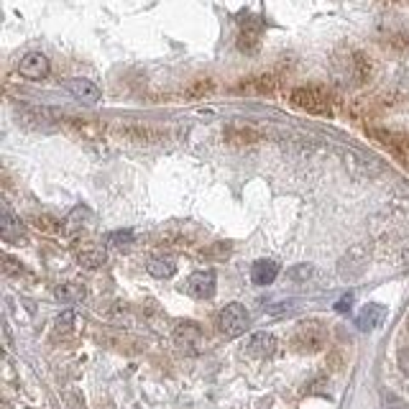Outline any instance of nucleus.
Here are the masks:
<instances>
[{"label":"nucleus","mask_w":409,"mask_h":409,"mask_svg":"<svg viewBox=\"0 0 409 409\" xmlns=\"http://www.w3.org/2000/svg\"><path fill=\"white\" fill-rule=\"evenodd\" d=\"M292 105L315 115H330V97L320 88H295L289 95Z\"/></svg>","instance_id":"obj_4"},{"label":"nucleus","mask_w":409,"mask_h":409,"mask_svg":"<svg viewBox=\"0 0 409 409\" xmlns=\"http://www.w3.org/2000/svg\"><path fill=\"white\" fill-rule=\"evenodd\" d=\"M276 348H279V343H276V338L271 336V333H254V336L246 340V353L254 358H261V361L274 356Z\"/></svg>","instance_id":"obj_9"},{"label":"nucleus","mask_w":409,"mask_h":409,"mask_svg":"<svg viewBox=\"0 0 409 409\" xmlns=\"http://www.w3.org/2000/svg\"><path fill=\"white\" fill-rule=\"evenodd\" d=\"M90 218H93V213H90L88 208L77 205V208L67 215V220H64V230H67V233H77V230H82L85 225H88Z\"/></svg>","instance_id":"obj_19"},{"label":"nucleus","mask_w":409,"mask_h":409,"mask_svg":"<svg viewBox=\"0 0 409 409\" xmlns=\"http://www.w3.org/2000/svg\"><path fill=\"white\" fill-rule=\"evenodd\" d=\"M292 345L300 353H320L328 345V328L320 320H302L295 328Z\"/></svg>","instance_id":"obj_1"},{"label":"nucleus","mask_w":409,"mask_h":409,"mask_svg":"<svg viewBox=\"0 0 409 409\" xmlns=\"http://www.w3.org/2000/svg\"><path fill=\"white\" fill-rule=\"evenodd\" d=\"M215 287H218V279H215V271H195L189 274L187 284H184V292L195 300H210L215 295Z\"/></svg>","instance_id":"obj_6"},{"label":"nucleus","mask_w":409,"mask_h":409,"mask_svg":"<svg viewBox=\"0 0 409 409\" xmlns=\"http://www.w3.org/2000/svg\"><path fill=\"white\" fill-rule=\"evenodd\" d=\"M249 325H251V315L241 302H230L218 312V330H220L225 338L243 336V333L249 330Z\"/></svg>","instance_id":"obj_2"},{"label":"nucleus","mask_w":409,"mask_h":409,"mask_svg":"<svg viewBox=\"0 0 409 409\" xmlns=\"http://www.w3.org/2000/svg\"><path fill=\"white\" fill-rule=\"evenodd\" d=\"M386 320V307L379 302H369L361 309V315L356 317V325L363 333H371V330L381 328V322Z\"/></svg>","instance_id":"obj_11"},{"label":"nucleus","mask_w":409,"mask_h":409,"mask_svg":"<svg viewBox=\"0 0 409 409\" xmlns=\"http://www.w3.org/2000/svg\"><path fill=\"white\" fill-rule=\"evenodd\" d=\"M223 138H225L230 146H251V143L261 141V134L246 126H228L225 128V134H223Z\"/></svg>","instance_id":"obj_14"},{"label":"nucleus","mask_w":409,"mask_h":409,"mask_svg":"<svg viewBox=\"0 0 409 409\" xmlns=\"http://www.w3.org/2000/svg\"><path fill=\"white\" fill-rule=\"evenodd\" d=\"M276 276H279V263L271 261V259H259V261L251 266V282H254L256 287L274 284Z\"/></svg>","instance_id":"obj_12"},{"label":"nucleus","mask_w":409,"mask_h":409,"mask_svg":"<svg viewBox=\"0 0 409 409\" xmlns=\"http://www.w3.org/2000/svg\"><path fill=\"white\" fill-rule=\"evenodd\" d=\"M28 223H31L36 230H41V233H57V230L61 228V223L57 220V218H52V215H31Z\"/></svg>","instance_id":"obj_22"},{"label":"nucleus","mask_w":409,"mask_h":409,"mask_svg":"<svg viewBox=\"0 0 409 409\" xmlns=\"http://www.w3.org/2000/svg\"><path fill=\"white\" fill-rule=\"evenodd\" d=\"M3 263H6V268H3V271H6L8 276H20L23 274V263L20 261H16L13 256H3Z\"/></svg>","instance_id":"obj_25"},{"label":"nucleus","mask_w":409,"mask_h":409,"mask_svg":"<svg viewBox=\"0 0 409 409\" xmlns=\"http://www.w3.org/2000/svg\"><path fill=\"white\" fill-rule=\"evenodd\" d=\"M107 261V254L102 249H85L77 256V263L85 268H100Z\"/></svg>","instance_id":"obj_21"},{"label":"nucleus","mask_w":409,"mask_h":409,"mask_svg":"<svg viewBox=\"0 0 409 409\" xmlns=\"http://www.w3.org/2000/svg\"><path fill=\"white\" fill-rule=\"evenodd\" d=\"M261 31H263L261 18H254V16H246V18H241L238 49H241V52H256V49H259V44H261Z\"/></svg>","instance_id":"obj_8"},{"label":"nucleus","mask_w":409,"mask_h":409,"mask_svg":"<svg viewBox=\"0 0 409 409\" xmlns=\"http://www.w3.org/2000/svg\"><path fill=\"white\" fill-rule=\"evenodd\" d=\"M74 325H77V312H74V309H64V312L57 317V322H54V330H57L59 336H69L74 330Z\"/></svg>","instance_id":"obj_24"},{"label":"nucleus","mask_w":409,"mask_h":409,"mask_svg":"<svg viewBox=\"0 0 409 409\" xmlns=\"http://www.w3.org/2000/svg\"><path fill=\"white\" fill-rule=\"evenodd\" d=\"M309 274H312V266H309V263H300V268L292 271V276H297V279H307Z\"/></svg>","instance_id":"obj_28"},{"label":"nucleus","mask_w":409,"mask_h":409,"mask_svg":"<svg viewBox=\"0 0 409 409\" xmlns=\"http://www.w3.org/2000/svg\"><path fill=\"white\" fill-rule=\"evenodd\" d=\"M235 90H238V93H249V95H268L276 90V80L271 77V74H261V77L243 80Z\"/></svg>","instance_id":"obj_16"},{"label":"nucleus","mask_w":409,"mask_h":409,"mask_svg":"<svg viewBox=\"0 0 409 409\" xmlns=\"http://www.w3.org/2000/svg\"><path fill=\"white\" fill-rule=\"evenodd\" d=\"M146 271L154 276V279H172V276L177 274V261L169 254H154L148 256Z\"/></svg>","instance_id":"obj_13"},{"label":"nucleus","mask_w":409,"mask_h":409,"mask_svg":"<svg viewBox=\"0 0 409 409\" xmlns=\"http://www.w3.org/2000/svg\"><path fill=\"white\" fill-rule=\"evenodd\" d=\"M54 297L64 304H77L88 297V289L82 284H59V287H54Z\"/></svg>","instance_id":"obj_17"},{"label":"nucleus","mask_w":409,"mask_h":409,"mask_svg":"<svg viewBox=\"0 0 409 409\" xmlns=\"http://www.w3.org/2000/svg\"><path fill=\"white\" fill-rule=\"evenodd\" d=\"M172 340H174V345L184 353V356H200L202 350H205V336H202V328L192 320L177 322L174 333H172Z\"/></svg>","instance_id":"obj_3"},{"label":"nucleus","mask_w":409,"mask_h":409,"mask_svg":"<svg viewBox=\"0 0 409 409\" xmlns=\"http://www.w3.org/2000/svg\"><path fill=\"white\" fill-rule=\"evenodd\" d=\"M49 69H52V64H49V59L44 57L41 52H28L23 59L18 61V72L20 77H26V80H44L49 74Z\"/></svg>","instance_id":"obj_7"},{"label":"nucleus","mask_w":409,"mask_h":409,"mask_svg":"<svg viewBox=\"0 0 409 409\" xmlns=\"http://www.w3.org/2000/svg\"><path fill=\"white\" fill-rule=\"evenodd\" d=\"M350 304H353V295H345L343 300H338V302H336V309H338V312H348Z\"/></svg>","instance_id":"obj_27"},{"label":"nucleus","mask_w":409,"mask_h":409,"mask_svg":"<svg viewBox=\"0 0 409 409\" xmlns=\"http://www.w3.org/2000/svg\"><path fill=\"white\" fill-rule=\"evenodd\" d=\"M213 90H215V85H213V80H208V77H205V80H192L187 85V90H184V97H187V100H205Z\"/></svg>","instance_id":"obj_20"},{"label":"nucleus","mask_w":409,"mask_h":409,"mask_svg":"<svg viewBox=\"0 0 409 409\" xmlns=\"http://www.w3.org/2000/svg\"><path fill=\"white\" fill-rule=\"evenodd\" d=\"M64 88H67L80 102H85V105H95V102L102 97L100 88H97L95 82L85 80V77H72V80L64 82Z\"/></svg>","instance_id":"obj_10"},{"label":"nucleus","mask_w":409,"mask_h":409,"mask_svg":"<svg viewBox=\"0 0 409 409\" xmlns=\"http://www.w3.org/2000/svg\"><path fill=\"white\" fill-rule=\"evenodd\" d=\"M0 235H3V241L8 243L23 238V225H20L18 218L11 213V208H3V215H0Z\"/></svg>","instance_id":"obj_15"},{"label":"nucleus","mask_w":409,"mask_h":409,"mask_svg":"<svg viewBox=\"0 0 409 409\" xmlns=\"http://www.w3.org/2000/svg\"><path fill=\"white\" fill-rule=\"evenodd\" d=\"M350 72H353V80L356 82H369L371 77V59L363 52H356L350 57Z\"/></svg>","instance_id":"obj_18"},{"label":"nucleus","mask_w":409,"mask_h":409,"mask_svg":"<svg viewBox=\"0 0 409 409\" xmlns=\"http://www.w3.org/2000/svg\"><path fill=\"white\" fill-rule=\"evenodd\" d=\"M396 361H399V369H402V374L409 376V345L407 348L399 350V356H396Z\"/></svg>","instance_id":"obj_26"},{"label":"nucleus","mask_w":409,"mask_h":409,"mask_svg":"<svg viewBox=\"0 0 409 409\" xmlns=\"http://www.w3.org/2000/svg\"><path fill=\"white\" fill-rule=\"evenodd\" d=\"M369 136L376 138L384 148H389L391 154L409 169V134H394V131H384V128H369Z\"/></svg>","instance_id":"obj_5"},{"label":"nucleus","mask_w":409,"mask_h":409,"mask_svg":"<svg viewBox=\"0 0 409 409\" xmlns=\"http://www.w3.org/2000/svg\"><path fill=\"white\" fill-rule=\"evenodd\" d=\"M107 246H115V249H131L136 243V235L131 233V230H115V233H107L105 238Z\"/></svg>","instance_id":"obj_23"}]
</instances>
